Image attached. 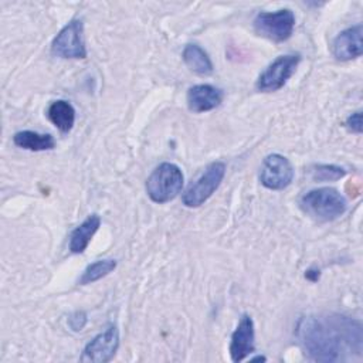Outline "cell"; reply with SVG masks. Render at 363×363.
<instances>
[{"mask_svg": "<svg viewBox=\"0 0 363 363\" xmlns=\"http://www.w3.org/2000/svg\"><path fill=\"white\" fill-rule=\"evenodd\" d=\"M299 343L313 362H343L362 356V323L353 318L329 313L309 315L299 320L296 328Z\"/></svg>", "mask_w": 363, "mask_h": 363, "instance_id": "1", "label": "cell"}, {"mask_svg": "<svg viewBox=\"0 0 363 363\" xmlns=\"http://www.w3.org/2000/svg\"><path fill=\"white\" fill-rule=\"evenodd\" d=\"M299 207L315 220L332 221L343 216L347 201L336 189L319 187L305 193L299 200Z\"/></svg>", "mask_w": 363, "mask_h": 363, "instance_id": "2", "label": "cell"}, {"mask_svg": "<svg viewBox=\"0 0 363 363\" xmlns=\"http://www.w3.org/2000/svg\"><path fill=\"white\" fill-rule=\"evenodd\" d=\"M184 184L182 169L174 163H160L146 180V193L157 204L172 201L179 196Z\"/></svg>", "mask_w": 363, "mask_h": 363, "instance_id": "3", "label": "cell"}, {"mask_svg": "<svg viewBox=\"0 0 363 363\" xmlns=\"http://www.w3.org/2000/svg\"><path fill=\"white\" fill-rule=\"evenodd\" d=\"M225 174V163L213 162L210 163L203 173L193 182L187 190L183 193V204L186 207H200L204 204L213 193L220 187Z\"/></svg>", "mask_w": 363, "mask_h": 363, "instance_id": "4", "label": "cell"}, {"mask_svg": "<svg viewBox=\"0 0 363 363\" xmlns=\"http://www.w3.org/2000/svg\"><path fill=\"white\" fill-rule=\"evenodd\" d=\"M295 28V14L289 9L261 11L254 18V30L258 35L274 43L286 41Z\"/></svg>", "mask_w": 363, "mask_h": 363, "instance_id": "5", "label": "cell"}, {"mask_svg": "<svg viewBox=\"0 0 363 363\" xmlns=\"http://www.w3.org/2000/svg\"><path fill=\"white\" fill-rule=\"evenodd\" d=\"M84 24L81 20L74 18L65 24L51 43V52L55 57L65 60H84L86 58V48L84 43Z\"/></svg>", "mask_w": 363, "mask_h": 363, "instance_id": "6", "label": "cell"}, {"mask_svg": "<svg viewBox=\"0 0 363 363\" xmlns=\"http://www.w3.org/2000/svg\"><path fill=\"white\" fill-rule=\"evenodd\" d=\"M299 62V54L279 55L259 74L255 84L257 89L261 92H275L281 89L292 77Z\"/></svg>", "mask_w": 363, "mask_h": 363, "instance_id": "7", "label": "cell"}, {"mask_svg": "<svg viewBox=\"0 0 363 363\" xmlns=\"http://www.w3.org/2000/svg\"><path fill=\"white\" fill-rule=\"evenodd\" d=\"M294 180V167L291 162L279 155H268L259 169V182L269 190H284Z\"/></svg>", "mask_w": 363, "mask_h": 363, "instance_id": "8", "label": "cell"}, {"mask_svg": "<svg viewBox=\"0 0 363 363\" xmlns=\"http://www.w3.org/2000/svg\"><path fill=\"white\" fill-rule=\"evenodd\" d=\"M119 347V332L115 325L108 326L104 332L98 333L85 347L79 357L81 362L105 363L109 362Z\"/></svg>", "mask_w": 363, "mask_h": 363, "instance_id": "9", "label": "cell"}, {"mask_svg": "<svg viewBox=\"0 0 363 363\" xmlns=\"http://www.w3.org/2000/svg\"><path fill=\"white\" fill-rule=\"evenodd\" d=\"M255 349V330L252 318L244 313L231 335L230 356L233 362H241Z\"/></svg>", "mask_w": 363, "mask_h": 363, "instance_id": "10", "label": "cell"}, {"mask_svg": "<svg viewBox=\"0 0 363 363\" xmlns=\"http://www.w3.org/2000/svg\"><path fill=\"white\" fill-rule=\"evenodd\" d=\"M363 27L362 24H354L343 31H340L332 43V54L339 61H350L362 55Z\"/></svg>", "mask_w": 363, "mask_h": 363, "instance_id": "11", "label": "cell"}, {"mask_svg": "<svg viewBox=\"0 0 363 363\" xmlns=\"http://www.w3.org/2000/svg\"><path fill=\"white\" fill-rule=\"evenodd\" d=\"M224 94L220 88L210 84H199L190 86L187 91V106L191 112L200 113L216 109L223 102Z\"/></svg>", "mask_w": 363, "mask_h": 363, "instance_id": "12", "label": "cell"}, {"mask_svg": "<svg viewBox=\"0 0 363 363\" xmlns=\"http://www.w3.org/2000/svg\"><path fill=\"white\" fill-rule=\"evenodd\" d=\"M101 225V218L98 214L88 216L78 227H75L69 235V251L72 254H81L88 247L89 241L95 235Z\"/></svg>", "mask_w": 363, "mask_h": 363, "instance_id": "13", "label": "cell"}, {"mask_svg": "<svg viewBox=\"0 0 363 363\" xmlns=\"http://www.w3.org/2000/svg\"><path fill=\"white\" fill-rule=\"evenodd\" d=\"M182 57L187 68L197 75L207 77V75H211L214 71V67L208 54L197 44H187L183 48Z\"/></svg>", "mask_w": 363, "mask_h": 363, "instance_id": "14", "label": "cell"}, {"mask_svg": "<svg viewBox=\"0 0 363 363\" xmlns=\"http://www.w3.org/2000/svg\"><path fill=\"white\" fill-rule=\"evenodd\" d=\"M13 142L16 146L31 150V152H43L51 150L55 146V140L48 133H38L34 130H20L14 133Z\"/></svg>", "mask_w": 363, "mask_h": 363, "instance_id": "15", "label": "cell"}, {"mask_svg": "<svg viewBox=\"0 0 363 363\" xmlns=\"http://www.w3.org/2000/svg\"><path fill=\"white\" fill-rule=\"evenodd\" d=\"M47 116L52 122V125L64 133L69 132L75 123V109L68 101L64 99L54 101L48 106Z\"/></svg>", "mask_w": 363, "mask_h": 363, "instance_id": "16", "label": "cell"}, {"mask_svg": "<svg viewBox=\"0 0 363 363\" xmlns=\"http://www.w3.org/2000/svg\"><path fill=\"white\" fill-rule=\"evenodd\" d=\"M116 268V261L115 259H98L92 264H89L78 278L79 285H88L92 284L108 274H111Z\"/></svg>", "mask_w": 363, "mask_h": 363, "instance_id": "17", "label": "cell"}, {"mask_svg": "<svg viewBox=\"0 0 363 363\" xmlns=\"http://www.w3.org/2000/svg\"><path fill=\"white\" fill-rule=\"evenodd\" d=\"M309 174L315 182H335L345 177L346 170L336 164H315L311 167Z\"/></svg>", "mask_w": 363, "mask_h": 363, "instance_id": "18", "label": "cell"}, {"mask_svg": "<svg viewBox=\"0 0 363 363\" xmlns=\"http://www.w3.org/2000/svg\"><path fill=\"white\" fill-rule=\"evenodd\" d=\"M88 322V316L84 311H75L74 313L69 315L68 318V326L74 330V332H78V330H82L85 328Z\"/></svg>", "mask_w": 363, "mask_h": 363, "instance_id": "19", "label": "cell"}, {"mask_svg": "<svg viewBox=\"0 0 363 363\" xmlns=\"http://www.w3.org/2000/svg\"><path fill=\"white\" fill-rule=\"evenodd\" d=\"M345 126L350 132L360 135L362 133V111H356L352 115H349L345 121Z\"/></svg>", "mask_w": 363, "mask_h": 363, "instance_id": "20", "label": "cell"}, {"mask_svg": "<svg viewBox=\"0 0 363 363\" xmlns=\"http://www.w3.org/2000/svg\"><path fill=\"white\" fill-rule=\"evenodd\" d=\"M255 360H262V362H264L265 357H264V356H257V357H252V359H251V362H255Z\"/></svg>", "mask_w": 363, "mask_h": 363, "instance_id": "21", "label": "cell"}]
</instances>
